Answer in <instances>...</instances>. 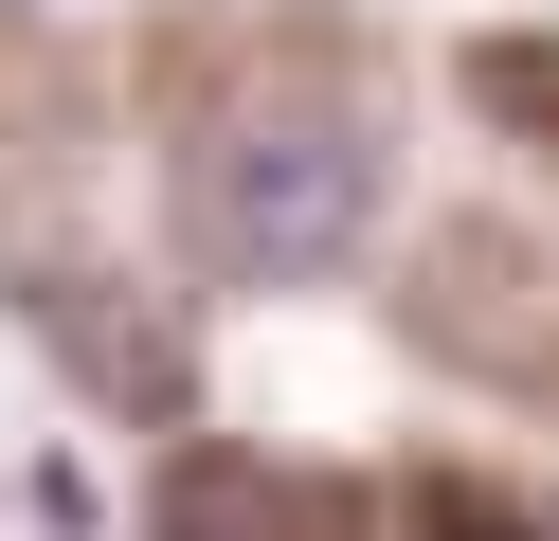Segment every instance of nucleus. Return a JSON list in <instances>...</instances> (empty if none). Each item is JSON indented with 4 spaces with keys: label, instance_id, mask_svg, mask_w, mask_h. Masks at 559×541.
Listing matches in <instances>:
<instances>
[{
    "label": "nucleus",
    "instance_id": "nucleus-1",
    "mask_svg": "<svg viewBox=\"0 0 559 541\" xmlns=\"http://www.w3.org/2000/svg\"><path fill=\"white\" fill-rule=\"evenodd\" d=\"M361 199H379V163H361V127H325V108H253V127H217L181 163V216H199V252H217L235 289L325 271V252L361 235Z\"/></svg>",
    "mask_w": 559,
    "mask_h": 541
}]
</instances>
